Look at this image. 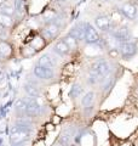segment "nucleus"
<instances>
[{
  "label": "nucleus",
  "instance_id": "obj_15",
  "mask_svg": "<svg viewBox=\"0 0 138 146\" xmlns=\"http://www.w3.org/2000/svg\"><path fill=\"white\" fill-rule=\"evenodd\" d=\"M0 25H1L3 27H11L12 26V18H11V16L0 12Z\"/></svg>",
  "mask_w": 138,
  "mask_h": 146
},
{
  "label": "nucleus",
  "instance_id": "obj_9",
  "mask_svg": "<svg viewBox=\"0 0 138 146\" xmlns=\"http://www.w3.org/2000/svg\"><path fill=\"white\" fill-rule=\"evenodd\" d=\"M59 32V26L57 23H55V22H51V23H49L46 26V28L44 29L43 34L46 36V38L51 39V38H55Z\"/></svg>",
  "mask_w": 138,
  "mask_h": 146
},
{
  "label": "nucleus",
  "instance_id": "obj_19",
  "mask_svg": "<svg viewBox=\"0 0 138 146\" xmlns=\"http://www.w3.org/2000/svg\"><path fill=\"white\" fill-rule=\"evenodd\" d=\"M16 108L18 111H22V112H26V108H27V100H18L16 102Z\"/></svg>",
  "mask_w": 138,
  "mask_h": 146
},
{
  "label": "nucleus",
  "instance_id": "obj_12",
  "mask_svg": "<svg viewBox=\"0 0 138 146\" xmlns=\"http://www.w3.org/2000/svg\"><path fill=\"white\" fill-rule=\"evenodd\" d=\"M53 50H55V52H57L59 55V56H64V55H67L69 52L70 49H69V46L66 44L64 40H59V42H57L56 45H55Z\"/></svg>",
  "mask_w": 138,
  "mask_h": 146
},
{
  "label": "nucleus",
  "instance_id": "obj_22",
  "mask_svg": "<svg viewBox=\"0 0 138 146\" xmlns=\"http://www.w3.org/2000/svg\"><path fill=\"white\" fill-rule=\"evenodd\" d=\"M44 16H45V18H46V20H49V21H52L53 18L56 17V13H55V12H52V11H47V12H46Z\"/></svg>",
  "mask_w": 138,
  "mask_h": 146
},
{
  "label": "nucleus",
  "instance_id": "obj_8",
  "mask_svg": "<svg viewBox=\"0 0 138 146\" xmlns=\"http://www.w3.org/2000/svg\"><path fill=\"white\" fill-rule=\"evenodd\" d=\"M95 23L96 26H97V28L101 29V31H103V32H107L110 29V26H112V21H110V18L108 16H98V17H96V20H95Z\"/></svg>",
  "mask_w": 138,
  "mask_h": 146
},
{
  "label": "nucleus",
  "instance_id": "obj_21",
  "mask_svg": "<svg viewBox=\"0 0 138 146\" xmlns=\"http://www.w3.org/2000/svg\"><path fill=\"white\" fill-rule=\"evenodd\" d=\"M0 12H3V13H5V15L11 16L12 13H13V7H11V6H3L1 10H0Z\"/></svg>",
  "mask_w": 138,
  "mask_h": 146
},
{
  "label": "nucleus",
  "instance_id": "obj_24",
  "mask_svg": "<svg viewBox=\"0 0 138 146\" xmlns=\"http://www.w3.org/2000/svg\"><path fill=\"white\" fill-rule=\"evenodd\" d=\"M58 1H66V0H58Z\"/></svg>",
  "mask_w": 138,
  "mask_h": 146
},
{
  "label": "nucleus",
  "instance_id": "obj_14",
  "mask_svg": "<svg viewBox=\"0 0 138 146\" xmlns=\"http://www.w3.org/2000/svg\"><path fill=\"white\" fill-rule=\"evenodd\" d=\"M93 100H95V94L92 93V91H89V93L85 94V96L82 98L81 104H82V106H85V107H90L92 102H93Z\"/></svg>",
  "mask_w": 138,
  "mask_h": 146
},
{
  "label": "nucleus",
  "instance_id": "obj_3",
  "mask_svg": "<svg viewBox=\"0 0 138 146\" xmlns=\"http://www.w3.org/2000/svg\"><path fill=\"white\" fill-rule=\"evenodd\" d=\"M29 136V131H26V130H21L18 129L17 127H13L11 129V143L13 145H18V144H22L23 141H26Z\"/></svg>",
  "mask_w": 138,
  "mask_h": 146
},
{
  "label": "nucleus",
  "instance_id": "obj_13",
  "mask_svg": "<svg viewBox=\"0 0 138 146\" xmlns=\"http://www.w3.org/2000/svg\"><path fill=\"white\" fill-rule=\"evenodd\" d=\"M24 91L29 95L30 98H38L39 96V89L33 84H24Z\"/></svg>",
  "mask_w": 138,
  "mask_h": 146
},
{
  "label": "nucleus",
  "instance_id": "obj_6",
  "mask_svg": "<svg viewBox=\"0 0 138 146\" xmlns=\"http://www.w3.org/2000/svg\"><path fill=\"white\" fill-rule=\"evenodd\" d=\"M34 74L40 79H51V78H53L52 68L43 67V66H39V65H36L34 67Z\"/></svg>",
  "mask_w": 138,
  "mask_h": 146
},
{
  "label": "nucleus",
  "instance_id": "obj_20",
  "mask_svg": "<svg viewBox=\"0 0 138 146\" xmlns=\"http://www.w3.org/2000/svg\"><path fill=\"white\" fill-rule=\"evenodd\" d=\"M81 86L80 85H74V86H73V88H72V91H70V95H72V96L73 98H76V96H79V95L81 94Z\"/></svg>",
  "mask_w": 138,
  "mask_h": 146
},
{
  "label": "nucleus",
  "instance_id": "obj_23",
  "mask_svg": "<svg viewBox=\"0 0 138 146\" xmlns=\"http://www.w3.org/2000/svg\"><path fill=\"white\" fill-rule=\"evenodd\" d=\"M4 4V0H0V5H3Z\"/></svg>",
  "mask_w": 138,
  "mask_h": 146
},
{
  "label": "nucleus",
  "instance_id": "obj_4",
  "mask_svg": "<svg viewBox=\"0 0 138 146\" xmlns=\"http://www.w3.org/2000/svg\"><path fill=\"white\" fill-rule=\"evenodd\" d=\"M86 43L89 44H97L99 43V35L95 27L90 23H85V38Z\"/></svg>",
  "mask_w": 138,
  "mask_h": 146
},
{
  "label": "nucleus",
  "instance_id": "obj_17",
  "mask_svg": "<svg viewBox=\"0 0 138 146\" xmlns=\"http://www.w3.org/2000/svg\"><path fill=\"white\" fill-rule=\"evenodd\" d=\"M70 140H72V133L70 131H64V133L59 136V144H62L64 146L70 144Z\"/></svg>",
  "mask_w": 138,
  "mask_h": 146
},
{
  "label": "nucleus",
  "instance_id": "obj_18",
  "mask_svg": "<svg viewBox=\"0 0 138 146\" xmlns=\"http://www.w3.org/2000/svg\"><path fill=\"white\" fill-rule=\"evenodd\" d=\"M64 42H66V44L69 46V49H75L78 46V40L75 38H73V36H70L69 34L64 38Z\"/></svg>",
  "mask_w": 138,
  "mask_h": 146
},
{
  "label": "nucleus",
  "instance_id": "obj_1",
  "mask_svg": "<svg viewBox=\"0 0 138 146\" xmlns=\"http://www.w3.org/2000/svg\"><path fill=\"white\" fill-rule=\"evenodd\" d=\"M110 71V66L107 61L104 60H98L97 62H95L91 67L90 74H89V82L90 83H96L97 80H99L102 77H105Z\"/></svg>",
  "mask_w": 138,
  "mask_h": 146
},
{
  "label": "nucleus",
  "instance_id": "obj_25",
  "mask_svg": "<svg viewBox=\"0 0 138 146\" xmlns=\"http://www.w3.org/2000/svg\"><path fill=\"white\" fill-rule=\"evenodd\" d=\"M103 1H108V0H103Z\"/></svg>",
  "mask_w": 138,
  "mask_h": 146
},
{
  "label": "nucleus",
  "instance_id": "obj_2",
  "mask_svg": "<svg viewBox=\"0 0 138 146\" xmlns=\"http://www.w3.org/2000/svg\"><path fill=\"white\" fill-rule=\"evenodd\" d=\"M119 52L121 54V56L125 60H128V58L133 57L137 54V45L131 42L121 43L120 46H119Z\"/></svg>",
  "mask_w": 138,
  "mask_h": 146
},
{
  "label": "nucleus",
  "instance_id": "obj_11",
  "mask_svg": "<svg viewBox=\"0 0 138 146\" xmlns=\"http://www.w3.org/2000/svg\"><path fill=\"white\" fill-rule=\"evenodd\" d=\"M38 65L43 66V67H47V68H53L55 66H56V61H55L53 57L50 56L49 54H45L39 58Z\"/></svg>",
  "mask_w": 138,
  "mask_h": 146
},
{
  "label": "nucleus",
  "instance_id": "obj_10",
  "mask_svg": "<svg viewBox=\"0 0 138 146\" xmlns=\"http://www.w3.org/2000/svg\"><path fill=\"white\" fill-rule=\"evenodd\" d=\"M69 35L75 38L76 40H81L85 38V23H80L75 26L74 28H72V31L69 32Z\"/></svg>",
  "mask_w": 138,
  "mask_h": 146
},
{
  "label": "nucleus",
  "instance_id": "obj_5",
  "mask_svg": "<svg viewBox=\"0 0 138 146\" xmlns=\"http://www.w3.org/2000/svg\"><path fill=\"white\" fill-rule=\"evenodd\" d=\"M113 36L115 38V40L118 42H121V43H126V42H130V38H131V33L126 27H120V28L115 29L113 32Z\"/></svg>",
  "mask_w": 138,
  "mask_h": 146
},
{
  "label": "nucleus",
  "instance_id": "obj_7",
  "mask_svg": "<svg viewBox=\"0 0 138 146\" xmlns=\"http://www.w3.org/2000/svg\"><path fill=\"white\" fill-rule=\"evenodd\" d=\"M120 11L122 12V15L125 16L128 20H135L138 15V11H137V7L135 5H132L130 3H126L120 7Z\"/></svg>",
  "mask_w": 138,
  "mask_h": 146
},
{
  "label": "nucleus",
  "instance_id": "obj_16",
  "mask_svg": "<svg viewBox=\"0 0 138 146\" xmlns=\"http://www.w3.org/2000/svg\"><path fill=\"white\" fill-rule=\"evenodd\" d=\"M11 54V46L5 42H0V55L4 57H7Z\"/></svg>",
  "mask_w": 138,
  "mask_h": 146
}]
</instances>
